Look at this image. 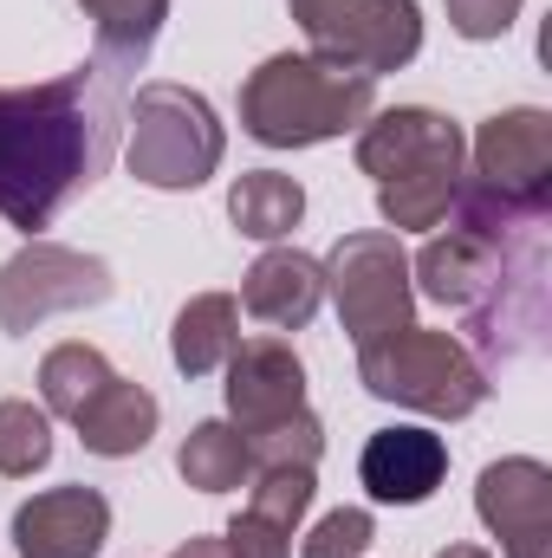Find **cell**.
<instances>
[{
  "instance_id": "obj_1",
  "label": "cell",
  "mask_w": 552,
  "mask_h": 558,
  "mask_svg": "<svg viewBox=\"0 0 552 558\" xmlns=\"http://www.w3.org/2000/svg\"><path fill=\"white\" fill-rule=\"evenodd\" d=\"M124 105L131 65L105 52L46 85H0V215L20 234L52 228V215L111 169Z\"/></svg>"
},
{
  "instance_id": "obj_2",
  "label": "cell",
  "mask_w": 552,
  "mask_h": 558,
  "mask_svg": "<svg viewBox=\"0 0 552 558\" xmlns=\"http://www.w3.org/2000/svg\"><path fill=\"white\" fill-rule=\"evenodd\" d=\"M461 156H468L461 124L429 105L371 111L358 124V169L377 182V215L397 234H429L448 221L461 189Z\"/></svg>"
},
{
  "instance_id": "obj_3",
  "label": "cell",
  "mask_w": 552,
  "mask_h": 558,
  "mask_svg": "<svg viewBox=\"0 0 552 558\" xmlns=\"http://www.w3.org/2000/svg\"><path fill=\"white\" fill-rule=\"evenodd\" d=\"M377 111V78L319 52H274L241 85V131L267 149H312Z\"/></svg>"
},
{
  "instance_id": "obj_4",
  "label": "cell",
  "mask_w": 552,
  "mask_h": 558,
  "mask_svg": "<svg viewBox=\"0 0 552 558\" xmlns=\"http://www.w3.org/2000/svg\"><path fill=\"white\" fill-rule=\"evenodd\" d=\"M358 384L377 403H397V410L435 422L475 416L494 390V377L475 364V351L455 331H429V325H404V331L358 344Z\"/></svg>"
},
{
  "instance_id": "obj_5",
  "label": "cell",
  "mask_w": 552,
  "mask_h": 558,
  "mask_svg": "<svg viewBox=\"0 0 552 558\" xmlns=\"http://www.w3.org/2000/svg\"><path fill=\"white\" fill-rule=\"evenodd\" d=\"M124 118H131L124 162H131V175L143 189H169L176 195V189H202L221 169L228 137H221V118H215V105L202 92L156 78V85H137Z\"/></svg>"
},
{
  "instance_id": "obj_6",
  "label": "cell",
  "mask_w": 552,
  "mask_h": 558,
  "mask_svg": "<svg viewBox=\"0 0 552 558\" xmlns=\"http://www.w3.org/2000/svg\"><path fill=\"white\" fill-rule=\"evenodd\" d=\"M325 292L338 305V325L351 344H371L384 331H404L416 312V286H410V254L391 228L371 234H345L325 260Z\"/></svg>"
},
{
  "instance_id": "obj_7",
  "label": "cell",
  "mask_w": 552,
  "mask_h": 558,
  "mask_svg": "<svg viewBox=\"0 0 552 558\" xmlns=\"http://www.w3.org/2000/svg\"><path fill=\"white\" fill-rule=\"evenodd\" d=\"M305 46L319 59L358 65L371 78L404 72L422 52V13L416 0H286Z\"/></svg>"
},
{
  "instance_id": "obj_8",
  "label": "cell",
  "mask_w": 552,
  "mask_h": 558,
  "mask_svg": "<svg viewBox=\"0 0 552 558\" xmlns=\"http://www.w3.org/2000/svg\"><path fill=\"white\" fill-rule=\"evenodd\" d=\"M111 292H118V279L98 254L59 247V241H26L0 267V331H39L46 318L105 305Z\"/></svg>"
},
{
  "instance_id": "obj_9",
  "label": "cell",
  "mask_w": 552,
  "mask_h": 558,
  "mask_svg": "<svg viewBox=\"0 0 552 558\" xmlns=\"http://www.w3.org/2000/svg\"><path fill=\"white\" fill-rule=\"evenodd\" d=\"M475 189L520 202V208H552V111L514 105L494 111L475 137Z\"/></svg>"
},
{
  "instance_id": "obj_10",
  "label": "cell",
  "mask_w": 552,
  "mask_h": 558,
  "mask_svg": "<svg viewBox=\"0 0 552 558\" xmlns=\"http://www.w3.org/2000/svg\"><path fill=\"white\" fill-rule=\"evenodd\" d=\"M475 513L507 558H552V468L533 454L488 461L475 481Z\"/></svg>"
},
{
  "instance_id": "obj_11",
  "label": "cell",
  "mask_w": 552,
  "mask_h": 558,
  "mask_svg": "<svg viewBox=\"0 0 552 558\" xmlns=\"http://www.w3.org/2000/svg\"><path fill=\"white\" fill-rule=\"evenodd\" d=\"M111 539V500L98 487H46L13 513L20 558H98Z\"/></svg>"
},
{
  "instance_id": "obj_12",
  "label": "cell",
  "mask_w": 552,
  "mask_h": 558,
  "mask_svg": "<svg viewBox=\"0 0 552 558\" xmlns=\"http://www.w3.org/2000/svg\"><path fill=\"white\" fill-rule=\"evenodd\" d=\"M221 371H228V416H235L241 435L305 410V364H299V351L286 338H248V344H235V357Z\"/></svg>"
},
{
  "instance_id": "obj_13",
  "label": "cell",
  "mask_w": 552,
  "mask_h": 558,
  "mask_svg": "<svg viewBox=\"0 0 552 558\" xmlns=\"http://www.w3.org/2000/svg\"><path fill=\"white\" fill-rule=\"evenodd\" d=\"M358 481L377 507H422L448 481V441L435 428H377L358 454Z\"/></svg>"
},
{
  "instance_id": "obj_14",
  "label": "cell",
  "mask_w": 552,
  "mask_h": 558,
  "mask_svg": "<svg viewBox=\"0 0 552 558\" xmlns=\"http://www.w3.org/2000/svg\"><path fill=\"white\" fill-rule=\"evenodd\" d=\"M241 305L267 325V331H305L325 305V267L299 247H267L248 279H241Z\"/></svg>"
},
{
  "instance_id": "obj_15",
  "label": "cell",
  "mask_w": 552,
  "mask_h": 558,
  "mask_svg": "<svg viewBox=\"0 0 552 558\" xmlns=\"http://www.w3.org/2000/svg\"><path fill=\"white\" fill-rule=\"evenodd\" d=\"M156 397L143 390V384H131V377H111L79 416H72V428H79V441L92 448V454H105V461H124V454H143L149 448V435H156Z\"/></svg>"
},
{
  "instance_id": "obj_16",
  "label": "cell",
  "mask_w": 552,
  "mask_h": 558,
  "mask_svg": "<svg viewBox=\"0 0 552 558\" xmlns=\"http://www.w3.org/2000/svg\"><path fill=\"white\" fill-rule=\"evenodd\" d=\"M241 344V299L235 292H195L182 312H176V331H169V357L182 377H215Z\"/></svg>"
},
{
  "instance_id": "obj_17",
  "label": "cell",
  "mask_w": 552,
  "mask_h": 558,
  "mask_svg": "<svg viewBox=\"0 0 552 558\" xmlns=\"http://www.w3.org/2000/svg\"><path fill=\"white\" fill-rule=\"evenodd\" d=\"M299 215H305V189L292 182V175H279V169H248L235 189H228V221L248 234V241H286L292 228H299Z\"/></svg>"
},
{
  "instance_id": "obj_18",
  "label": "cell",
  "mask_w": 552,
  "mask_h": 558,
  "mask_svg": "<svg viewBox=\"0 0 552 558\" xmlns=\"http://www.w3.org/2000/svg\"><path fill=\"white\" fill-rule=\"evenodd\" d=\"M176 474L195 494H228V487H241L254 474V454H248L235 422H195L182 435V448H176Z\"/></svg>"
},
{
  "instance_id": "obj_19",
  "label": "cell",
  "mask_w": 552,
  "mask_h": 558,
  "mask_svg": "<svg viewBox=\"0 0 552 558\" xmlns=\"http://www.w3.org/2000/svg\"><path fill=\"white\" fill-rule=\"evenodd\" d=\"M118 371H111V357L98 351V344H85V338H72V344H52L46 351V364H39V397H46V416H79L105 384H111Z\"/></svg>"
},
{
  "instance_id": "obj_20",
  "label": "cell",
  "mask_w": 552,
  "mask_h": 558,
  "mask_svg": "<svg viewBox=\"0 0 552 558\" xmlns=\"http://www.w3.org/2000/svg\"><path fill=\"white\" fill-rule=\"evenodd\" d=\"M79 7H85L92 26H98V52L118 59V65H131V72L149 59L156 33H163V20H169V0H79Z\"/></svg>"
},
{
  "instance_id": "obj_21",
  "label": "cell",
  "mask_w": 552,
  "mask_h": 558,
  "mask_svg": "<svg viewBox=\"0 0 552 558\" xmlns=\"http://www.w3.org/2000/svg\"><path fill=\"white\" fill-rule=\"evenodd\" d=\"M52 461V416L33 410V403H0V474L7 481H26Z\"/></svg>"
},
{
  "instance_id": "obj_22",
  "label": "cell",
  "mask_w": 552,
  "mask_h": 558,
  "mask_svg": "<svg viewBox=\"0 0 552 558\" xmlns=\"http://www.w3.org/2000/svg\"><path fill=\"white\" fill-rule=\"evenodd\" d=\"M241 441H248L254 468H319V454H325V428H319L312 410H299V416H286V422H267V428H254Z\"/></svg>"
},
{
  "instance_id": "obj_23",
  "label": "cell",
  "mask_w": 552,
  "mask_h": 558,
  "mask_svg": "<svg viewBox=\"0 0 552 558\" xmlns=\"http://www.w3.org/2000/svg\"><path fill=\"white\" fill-rule=\"evenodd\" d=\"M248 481H254V494H248V513H261V520H274L279 533H292V526L305 520V507H312V494H319V481H312V468H254Z\"/></svg>"
},
{
  "instance_id": "obj_24",
  "label": "cell",
  "mask_w": 552,
  "mask_h": 558,
  "mask_svg": "<svg viewBox=\"0 0 552 558\" xmlns=\"http://www.w3.org/2000/svg\"><path fill=\"white\" fill-rule=\"evenodd\" d=\"M371 539H377V520H371L364 507H338V513H325V520L305 533L299 558H364Z\"/></svg>"
},
{
  "instance_id": "obj_25",
  "label": "cell",
  "mask_w": 552,
  "mask_h": 558,
  "mask_svg": "<svg viewBox=\"0 0 552 558\" xmlns=\"http://www.w3.org/2000/svg\"><path fill=\"white\" fill-rule=\"evenodd\" d=\"M442 7H448V26L461 39H501L520 20V0H442Z\"/></svg>"
},
{
  "instance_id": "obj_26",
  "label": "cell",
  "mask_w": 552,
  "mask_h": 558,
  "mask_svg": "<svg viewBox=\"0 0 552 558\" xmlns=\"http://www.w3.org/2000/svg\"><path fill=\"white\" fill-rule=\"evenodd\" d=\"M221 546H228V558H292V533H279L274 520H261V513H241L221 533Z\"/></svg>"
},
{
  "instance_id": "obj_27",
  "label": "cell",
  "mask_w": 552,
  "mask_h": 558,
  "mask_svg": "<svg viewBox=\"0 0 552 558\" xmlns=\"http://www.w3.org/2000/svg\"><path fill=\"white\" fill-rule=\"evenodd\" d=\"M169 558H228V546H221V539H182Z\"/></svg>"
},
{
  "instance_id": "obj_28",
  "label": "cell",
  "mask_w": 552,
  "mask_h": 558,
  "mask_svg": "<svg viewBox=\"0 0 552 558\" xmlns=\"http://www.w3.org/2000/svg\"><path fill=\"white\" fill-rule=\"evenodd\" d=\"M435 558H488V553H481V546H442Z\"/></svg>"
}]
</instances>
